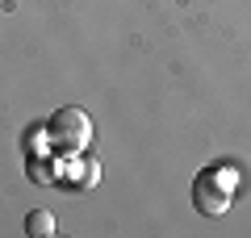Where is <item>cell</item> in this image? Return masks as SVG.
Wrapping results in <instances>:
<instances>
[{
	"label": "cell",
	"instance_id": "cell-1",
	"mask_svg": "<svg viewBox=\"0 0 251 238\" xmlns=\"http://www.w3.org/2000/svg\"><path fill=\"white\" fill-rule=\"evenodd\" d=\"M234 192H239V171L230 163H214V167L197 171V180H193V205L205 217H222L230 209Z\"/></svg>",
	"mask_w": 251,
	"mask_h": 238
},
{
	"label": "cell",
	"instance_id": "cell-2",
	"mask_svg": "<svg viewBox=\"0 0 251 238\" xmlns=\"http://www.w3.org/2000/svg\"><path fill=\"white\" fill-rule=\"evenodd\" d=\"M50 138H54V146H59V150L80 155V150L92 142V121H88V113L75 109V105L59 109V113L50 117Z\"/></svg>",
	"mask_w": 251,
	"mask_h": 238
},
{
	"label": "cell",
	"instance_id": "cell-3",
	"mask_svg": "<svg viewBox=\"0 0 251 238\" xmlns=\"http://www.w3.org/2000/svg\"><path fill=\"white\" fill-rule=\"evenodd\" d=\"M25 234H34V238H50L54 234V217L46 209H34L29 213V221H25Z\"/></svg>",
	"mask_w": 251,
	"mask_h": 238
}]
</instances>
